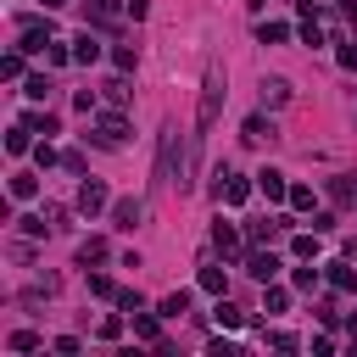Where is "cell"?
<instances>
[{
	"label": "cell",
	"instance_id": "d4e9b609",
	"mask_svg": "<svg viewBox=\"0 0 357 357\" xmlns=\"http://www.w3.org/2000/svg\"><path fill=\"white\" fill-rule=\"evenodd\" d=\"M17 229L28 234V240H39V234H50V218L39 212V218H17Z\"/></svg>",
	"mask_w": 357,
	"mask_h": 357
},
{
	"label": "cell",
	"instance_id": "9a60e30c",
	"mask_svg": "<svg viewBox=\"0 0 357 357\" xmlns=\"http://www.w3.org/2000/svg\"><path fill=\"white\" fill-rule=\"evenodd\" d=\"M324 273H329V284H335V290H357V273H351V262H324Z\"/></svg>",
	"mask_w": 357,
	"mask_h": 357
},
{
	"label": "cell",
	"instance_id": "74e56055",
	"mask_svg": "<svg viewBox=\"0 0 357 357\" xmlns=\"http://www.w3.org/2000/svg\"><path fill=\"white\" fill-rule=\"evenodd\" d=\"M290 279H296V290H312V284H318V268H296Z\"/></svg>",
	"mask_w": 357,
	"mask_h": 357
},
{
	"label": "cell",
	"instance_id": "cb8c5ba5",
	"mask_svg": "<svg viewBox=\"0 0 357 357\" xmlns=\"http://www.w3.org/2000/svg\"><path fill=\"white\" fill-rule=\"evenodd\" d=\"M22 123H28V128H33V134H45V139H50V134H56V117H50V112H28V117H22Z\"/></svg>",
	"mask_w": 357,
	"mask_h": 357
},
{
	"label": "cell",
	"instance_id": "8fae6325",
	"mask_svg": "<svg viewBox=\"0 0 357 357\" xmlns=\"http://www.w3.org/2000/svg\"><path fill=\"white\" fill-rule=\"evenodd\" d=\"M245 273H251V279H262V284H268V279H273V273H279V257H273V251H251V257H245Z\"/></svg>",
	"mask_w": 357,
	"mask_h": 357
},
{
	"label": "cell",
	"instance_id": "f1b7e54d",
	"mask_svg": "<svg viewBox=\"0 0 357 357\" xmlns=\"http://www.w3.org/2000/svg\"><path fill=\"white\" fill-rule=\"evenodd\" d=\"M290 206L296 212H312V184H290Z\"/></svg>",
	"mask_w": 357,
	"mask_h": 357
},
{
	"label": "cell",
	"instance_id": "1f68e13d",
	"mask_svg": "<svg viewBox=\"0 0 357 357\" xmlns=\"http://www.w3.org/2000/svg\"><path fill=\"white\" fill-rule=\"evenodd\" d=\"M284 307H290V290H279V284L268 279V312H284Z\"/></svg>",
	"mask_w": 357,
	"mask_h": 357
},
{
	"label": "cell",
	"instance_id": "60d3db41",
	"mask_svg": "<svg viewBox=\"0 0 357 357\" xmlns=\"http://www.w3.org/2000/svg\"><path fill=\"white\" fill-rule=\"evenodd\" d=\"M335 61H340V67H357V45H340V50H335Z\"/></svg>",
	"mask_w": 357,
	"mask_h": 357
},
{
	"label": "cell",
	"instance_id": "4316f807",
	"mask_svg": "<svg viewBox=\"0 0 357 357\" xmlns=\"http://www.w3.org/2000/svg\"><path fill=\"white\" fill-rule=\"evenodd\" d=\"M257 39H262V45H279V39H290V28H284V22H262Z\"/></svg>",
	"mask_w": 357,
	"mask_h": 357
},
{
	"label": "cell",
	"instance_id": "ee69618b",
	"mask_svg": "<svg viewBox=\"0 0 357 357\" xmlns=\"http://www.w3.org/2000/svg\"><path fill=\"white\" fill-rule=\"evenodd\" d=\"M61 6H67V0H45V11H61Z\"/></svg>",
	"mask_w": 357,
	"mask_h": 357
},
{
	"label": "cell",
	"instance_id": "8d00e7d4",
	"mask_svg": "<svg viewBox=\"0 0 357 357\" xmlns=\"http://www.w3.org/2000/svg\"><path fill=\"white\" fill-rule=\"evenodd\" d=\"M45 61H50V67H61V61H73V50H61V45L50 39V45H45Z\"/></svg>",
	"mask_w": 357,
	"mask_h": 357
},
{
	"label": "cell",
	"instance_id": "9c48e42d",
	"mask_svg": "<svg viewBox=\"0 0 357 357\" xmlns=\"http://www.w3.org/2000/svg\"><path fill=\"white\" fill-rule=\"evenodd\" d=\"M156 318H162V312H145V307H139V312H134V335H139V340H151V346H162V351H167V340H162V324H156Z\"/></svg>",
	"mask_w": 357,
	"mask_h": 357
},
{
	"label": "cell",
	"instance_id": "83f0119b",
	"mask_svg": "<svg viewBox=\"0 0 357 357\" xmlns=\"http://www.w3.org/2000/svg\"><path fill=\"white\" fill-rule=\"evenodd\" d=\"M100 95H106L112 106H123V100H128V78H106V89H100Z\"/></svg>",
	"mask_w": 357,
	"mask_h": 357
},
{
	"label": "cell",
	"instance_id": "4dcf8cb0",
	"mask_svg": "<svg viewBox=\"0 0 357 357\" xmlns=\"http://www.w3.org/2000/svg\"><path fill=\"white\" fill-rule=\"evenodd\" d=\"M6 346H11V351H39V335H33V329H17Z\"/></svg>",
	"mask_w": 357,
	"mask_h": 357
},
{
	"label": "cell",
	"instance_id": "7bdbcfd3",
	"mask_svg": "<svg viewBox=\"0 0 357 357\" xmlns=\"http://www.w3.org/2000/svg\"><path fill=\"white\" fill-rule=\"evenodd\" d=\"M346 329H351V340H357V312H351V318H346Z\"/></svg>",
	"mask_w": 357,
	"mask_h": 357
},
{
	"label": "cell",
	"instance_id": "7c38bea8",
	"mask_svg": "<svg viewBox=\"0 0 357 357\" xmlns=\"http://www.w3.org/2000/svg\"><path fill=\"white\" fill-rule=\"evenodd\" d=\"M6 151H11V156H28V151H33V128H28V123H11V134H6Z\"/></svg>",
	"mask_w": 357,
	"mask_h": 357
},
{
	"label": "cell",
	"instance_id": "f546056e",
	"mask_svg": "<svg viewBox=\"0 0 357 357\" xmlns=\"http://www.w3.org/2000/svg\"><path fill=\"white\" fill-rule=\"evenodd\" d=\"M201 290L206 296H223V268H201Z\"/></svg>",
	"mask_w": 357,
	"mask_h": 357
},
{
	"label": "cell",
	"instance_id": "d6986e66",
	"mask_svg": "<svg viewBox=\"0 0 357 357\" xmlns=\"http://www.w3.org/2000/svg\"><path fill=\"white\" fill-rule=\"evenodd\" d=\"M11 195H17V201H33V195H39V178H33V173H11Z\"/></svg>",
	"mask_w": 357,
	"mask_h": 357
},
{
	"label": "cell",
	"instance_id": "ac0fdd59",
	"mask_svg": "<svg viewBox=\"0 0 357 357\" xmlns=\"http://www.w3.org/2000/svg\"><path fill=\"white\" fill-rule=\"evenodd\" d=\"M212 318H218V329H240V324H245V312H240L234 301H223V296H218V312H212Z\"/></svg>",
	"mask_w": 357,
	"mask_h": 357
},
{
	"label": "cell",
	"instance_id": "5b68a950",
	"mask_svg": "<svg viewBox=\"0 0 357 357\" xmlns=\"http://www.w3.org/2000/svg\"><path fill=\"white\" fill-rule=\"evenodd\" d=\"M106 206H112L106 184H100V178H84V184H78V212H84V218H95V212H106Z\"/></svg>",
	"mask_w": 357,
	"mask_h": 357
},
{
	"label": "cell",
	"instance_id": "8992f818",
	"mask_svg": "<svg viewBox=\"0 0 357 357\" xmlns=\"http://www.w3.org/2000/svg\"><path fill=\"white\" fill-rule=\"evenodd\" d=\"M240 139H245V145H268V139H279V128H273V117H262V112H257V117H245Z\"/></svg>",
	"mask_w": 357,
	"mask_h": 357
},
{
	"label": "cell",
	"instance_id": "44dd1931",
	"mask_svg": "<svg viewBox=\"0 0 357 357\" xmlns=\"http://www.w3.org/2000/svg\"><path fill=\"white\" fill-rule=\"evenodd\" d=\"M84 17H89V22H100V28H106V22H112V17H117V0H89V6H84Z\"/></svg>",
	"mask_w": 357,
	"mask_h": 357
},
{
	"label": "cell",
	"instance_id": "3957f363",
	"mask_svg": "<svg viewBox=\"0 0 357 357\" xmlns=\"http://www.w3.org/2000/svg\"><path fill=\"white\" fill-rule=\"evenodd\" d=\"M173 162L184 173V156H178V128H162V151H156V184H178L173 178Z\"/></svg>",
	"mask_w": 357,
	"mask_h": 357
},
{
	"label": "cell",
	"instance_id": "ffe728a7",
	"mask_svg": "<svg viewBox=\"0 0 357 357\" xmlns=\"http://www.w3.org/2000/svg\"><path fill=\"white\" fill-rule=\"evenodd\" d=\"M78 262H84V268H89V262H106V240H100V234H89V240L78 245Z\"/></svg>",
	"mask_w": 357,
	"mask_h": 357
},
{
	"label": "cell",
	"instance_id": "ba28073f",
	"mask_svg": "<svg viewBox=\"0 0 357 357\" xmlns=\"http://www.w3.org/2000/svg\"><path fill=\"white\" fill-rule=\"evenodd\" d=\"M139 218H145V201H139V195H128V201H112V223H117V229H134Z\"/></svg>",
	"mask_w": 357,
	"mask_h": 357
},
{
	"label": "cell",
	"instance_id": "e0dca14e",
	"mask_svg": "<svg viewBox=\"0 0 357 357\" xmlns=\"http://www.w3.org/2000/svg\"><path fill=\"white\" fill-rule=\"evenodd\" d=\"M162 318H184L190 312V290H173V296H162V307H156Z\"/></svg>",
	"mask_w": 357,
	"mask_h": 357
},
{
	"label": "cell",
	"instance_id": "5bb4252c",
	"mask_svg": "<svg viewBox=\"0 0 357 357\" xmlns=\"http://www.w3.org/2000/svg\"><path fill=\"white\" fill-rule=\"evenodd\" d=\"M73 61H84V67L100 61V39H95V33H78V39H73Z\"/></svg>",
	"mask_w": 357,
	"mask_h": 357
},
{
	"label": "cell",
	"instance_id": "4fadbf2b",
	"mask_svg": "<svg viewBox=\"0 0 357 357\" xmlns=\"http://www.w3.org/2000/svg\"><path fill=\"white\" fill-rule=\"evenodd\" d=\"M45 45H50V17H45V22H28V28H22V50H45Z\"/></svg>",
	"mask_w": 357,
	"mask_h": 357
},
{
	"label": "cell",
	"instance_id": "7a4b0ae2",
	"mask_svg": "<svg viewBox=\"0 0 357 357\" xmlns=\"http://www.w3.org/2000/svg\"><path fill=\"white\" fill-rule=\"evenodd\" d=\"M95 145L123 151V145H128V117H123V112H100V117H95Z\"/></svg>",
	"mask_w": 357,
	"mask_h": 357
},
{
	"label": "cell",
	"instance_id": "f35d334b",
	"mask_svg": "<svg viewBox=\"0 0 357 357\" xmlns=\"http://www.w3.org/2000/svg\"><path fill=\"white\" fill-rule=\"evenodd\" d=\"M89 290H95V296H117V290H112V279H106V273H89Z\"/></svg>",
	"mask_w": 357,
	"mask_h": 357
},
{
	"label": "cell",
	"instance_id": "6da1fadb",
	"mask_svg": "<svg viewBox=\"0 0 357 357\" xmlns=\"http://www.w3.org/2000/svg\"><path fill=\"white\" fill-rule=\"evenodd\" d=\"M223 95H229V84H223V73L212 67V73H206V84H201V112H195V134H206V128L218 123V112H223Z\"/></svg>",
	"mask_w": 357,
	"mask_h": 357
},
{
	"label": "cell",
	"instance_id": "30bf717a",
	"mask_svg": "<svg viewBox=\"0 0 357 357\" xmlns=\"http://www.w3.org/2000/svg\"><path fill=\"white\" fill-rule=\"evenodd\" d=\"M212 245H218V251H223V257H240V229H234V223H223V218H218V223H212Z\"/></svg>",
	"mask_w": 357,
	"mask_h": 357
},
{
	"label": "cell",
	"instance_id": "b9f144b4",
	"mask_svg": "<svg viewBox=\"0 0 357 357\" xmlns=\"http://www.w3.org/2000/svg\"><path fill=\"white\" fill-rule=\"evenodd\" d=\"M340 17H346V22H357V0H340Z\"/></svg>",
	"mask_w": 357,
	"mask_h": 357
},
{
	"label": "cell",
	"instance_id": "ab89813d",
	"mask_svg": "<svg viewBox=\"0 0 357 357\" xmlns=\"http://www.w3.org/2000/svg\"><path fill=\"white\" fill-rule=\"evenodd\" d=\"M123 335V318H100V340H117Z\"/></svg>",
	"mask_w": 357,
	"mask_h": 357
},
{
	"label": "cell",
	"instance_id": "484cf974",
	"mask_svg": "<svg viewBox=\"0 0 357 357\" xmlns=\"http://www.w3.org/2000/svg\"><path fill=\"white\" fill-rule=\"evenodd\" d=\"M284 223H290V218H268V223H251V240L262 245V240H273V234H279Z\"/></svg>",
	"mask_w": 357,
	"mask_h": 357
},
{
	"label": "cell",
	"instance_id": "52a82bcc",
	"mask_svg": "<svg viewBox=\"0 0 357 357\" xmlns=\"http://www.w3.org/2000/svg\"><path fill=\"white\" fill-rule=\"evenodd\" d=\"M257 190H262L268 201H290V178H284L279 167H262V173H257Z\"/></svg>",
	"mask_w": 357,
	"mask_h": 357
},
{
	"label": "cell",
	"instance_id": "2e32d148",
	"mask_svg": "<svg viewBox=\"0 0 357 357\" xmlns=\"http://www.w3.org/2000/svg\"><path fill=\"white\" fill-rule=\"evenodd\" d=\"M290 100V84L284 78H262V106H284Z\"/></svg>",
	"mask_w": 357,
	"mask_h": 357
},
{
	"label": "cell",
	"instance_id": "7402d4cb",
	"mask_svg": "<svg viewBox=\"0 0 357 357\" xmlns=\"http://www.w3.org/2000/svg\"><path fill=\"white\" fill-rule=\"evenodd\" d=\"M290 251H296L301 262H312V257H318V229H312V234H296V240H290Z\"/></svg>",
	"mask_w": 357,
	"mask_h": 357
},
{
	"label": "cell",
	"instance_id": "d6a6232c",
	"mask_svg": "<svg viewBox=\"0 0 357 357\" xmlns=\"http://www.w3.org/2000/svg\"><path fill=\"white\" fill-rule=\"evenodd\" d=\"M268 346H279V351H296V346H301V340H296V335H290V329H268Z\"/></svg>",
	"mask_w": 357,
	"mask_h": 357
},
{
	"label": "cell",
	"instance_id": "603a6c76",
	"mask_svg": "<svg viewBox=\"0 0 357 357\" xmlns=\"http://www.w3.org/2000/svg\"><path fill=\"white\" fill-rule=\"evenodd\" d=\"M329 195H335L340 206H351V201H357V178H329Z\"/></svg>",
	"mask_w": 357,
	"mask_h": 357
},
{
	"label": "cell",
	"instance_id": "e575fe53",
	"mask_svg": "<svg viewBox=\"0 0 357 357\" xmlns=\"http://www.w3.org/2000/svg\"><path fill=\"white\" fill-rule=\"evenodd\" d=\"M45 89H50V84H45V73H33V78L22 84V95H28V100H45Z\"/></svg>",
	"mask_w": 357,
	"mask_h": 357
},
{
	"label": "cell",
	"instance_id": "836d02e7",
	"mask_svg": "<svg viewBox=\"0 0 357 357\" xmlns=\"http://www.w3.org/2000/svg\"><path fill=\"white\" fill-rule=\"evenodd\" d=\"M112 61H117V73H128L139 56H134V45H117V50H112Z\"/></svg>",
	"mask_w": 357,
	"mask_h": 357
},
{
	"label": "cell",
	"instance_id": "d590c367",
	"mask_svg": "<svg viewBox=\"0 0 357 357\" xmlns=\"http://www.w3.org/2000/svg\"><path fill=\"white\" fill-rule=\"evenodd\" d=\"M117 307H123V312H139L145 296H139V290H117Z\"/></svg>",
	"mask_w": 357,
	"mask_h": 357
},
{
	"label": "cell",
	"instance_id": "277c9868",
	"mask_svg": "<svg viewBox=\"0 0 357 357\" xmlns=\"http://www.w3.org/2000/svg\"><path fill=\"white\" fill-rule=\"evenodd\" d=\"M212 195H218V201H229V206H240V201L251 195V178H240L234 167H218V184H212Z\"/></svg>",
	"mask_w": 357,
	"mask_h": 357
}]
</instances>
